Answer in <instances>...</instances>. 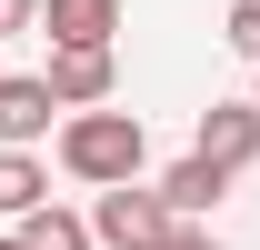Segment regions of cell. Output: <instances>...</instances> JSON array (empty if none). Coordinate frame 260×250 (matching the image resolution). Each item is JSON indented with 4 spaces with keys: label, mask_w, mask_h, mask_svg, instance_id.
I'll return each mask as SVG.
<instances>
[{
    "label": "cell",
    "mask_w": 260,
    "mask_h": 250,
    "mask_svg": "<svg viewBox=\"0 0 260 250\" xmlns=\"http://www.w3.org/2000/svg\"><path fill=\"white\" fill-rule=\"evenodd\" d=\"M140 160H150V130L130 120V110H70L60 120V170L90 190H120L140 180Z\"/></svg>",
    "instance_id": "cell-1"
},
{
    "label": "cell",
    "mask_w": 260,
    "mask_h": 250,
    "mask_svg": "<svg viewBox=\"0 0 260 250\" xmlns=\"http://www.w3.org/2000/svg\"><path fill=\"white\" fill-rule=\"evenodd\" d=\"M90 230L110 250H160L170 230H180V210L160 200V180H120V190H100V210H90Z\"/></svg>",
    "instance_id": "cell-2"
},
{
    "label": "cell",
    "mask_w": 260,
    "mask_h": 250,
    "mask_svg": "<svg viewBox=\"0 0 260 250\" xmlns=\"http://www.w3.org/2000/svg\"><path fill=\"white\" fill-rule=\"evenodd\" d=\"M190 150H200V160H220V170H250V160H260V110H250V100H210Z\"/></svg>",
    "instance_id": "cell-3"
},
{
    "label": "cell",
    "mask_w": 260,
    "mask_h": 250,
    "mask_svg": "<svg viewBox=\"0 0 260 250\" xmlns=\"http://www.w3.org/2000/svg\"><path fill=\"white\" fill-rule=\"evenodd\" d=\"M50 120H60V90H50V80H30V70L0 80V150H30Z\"/></svg>",
    "instance_id": "cell-4"
},
{
    "label": "cell",
    "mask_w": 260,
    "mask_h": 250,
    "mask_svg": "<svg viewBox=\"0 0 260 250\" xmlns=\"http://www.w3.org/2000/svg\"><path fill=\"white\" fill-rule=\"evenodd\" d=\"M40 20H50V50H110L120 0H40Z\"/></svg>",
    "instance_id": "cell-5"
},
{
    "label": "cell",
    "mask_w": 260,
    "mask_h": 250,
    "mask_svg": "<svg viewBox=\"0 0 260 250\" xmlns=\"http://www.w3.org/2000/svg\"><path fill=\"white\" fill-rule=\"evenodd\" d=\"M40 80L60 90V110H100L120 70H110V50H50V70H40Z\"/></svg>",
    "instance_id": "cell-6"
},
{
    "label": "cell",
    "mask_w": 260,
    "mask_h": 250,
    "mask_svg": "<svg viewBox=\"0 0 260 250\" xmlns=\"http://www.w3.org/2000/svg\"><path fill=\"white\" fill-rule=\"evenodd\" d=\"M220 190H230V170H220V160H170V170H160V200H170V210H180V220H200V210H220Z\"/></svg>",
    "instance_id": "cell-7"
},
{
    "label": "cell",
    "mask_w": 260,
    "mask_h": 250,
    "mask_svg": "<svg viewBox=\"0 0 260 250\" xmlns=\"http://www.w3.org/2000/svg\"><path fill=\"white\" fill-rule=\"evenodd\" d=\"M0 210H10V220L50 210V170H40L30 150H0Z\"/></svg>",
    "instance_id": "cell-8"
},
{
    "label": "cell",
    "mask_w": 260,
    "mask_h": 250,
    "mask_svg": "<svg viewBox=\"0 0 260 250\" xmlns=\"http://www.w3.org/2000/svg\"><path fill=\"white\" fill-rule=\"evenodd\" d=\"M20 240H30V250H90L100 230H90L80 210H30V220H20Z\"/></svg>",
    "instance_id": "cell-9"
},
{
    "label": "cell",
    "mask_w": 260,
    "mask_h": 250,
    "mask_svg": "<svg viewBox=\"0 0 260 250\" xmlns=\"http://www.w3.org/2000/svg\"><path fill=\"white\" fill-rule=\"evenodd\" d=\"M230 50H240V60H260V0H240V10H230Z\"/></svg>",
    "instance_id": "cell-10"
},
{
    "label": "cell",
    "mask_w": 260,
    "mask_h": 250,
    "mask_svg": "<svg viewBox=\"0 0 260 250\" xmlns=\"http://www.w3.org/2000/svg\"><path fill=\"white\" fill-rule=\"evenodd\" d=\"M30 20H40V0H0V40H10V30H30Z\"/></svg>",
    "instance_id": "cell-11"
},
{
    "label": "cell",
    "mask_w": 260,
    "mask_h": 250,
    "mask_svg": "<svg viewBox=\"0 0 260 250\" xmlns=\"http://www.w3.org/2000/svg\"><path fill=\"white\" fill-rule=\"evenodd\" d=\"M160 250H220V240H210V230H170Z\"/></svg>",
    "instance_id": "cell-12"
},
{
    "label": "cell",
    "mask_w": 260,
    "mask_h": 250,
    "mask_svg": "<svg viewBox=\"0 0 260 250\" xmlns=\"http://www.w3.org/2000/svg\"><path fill=\"white\" fill-rule=\"evenodd\" d=\"M0 250H30V240H0Z\"/></svg>",
    "instance_id": "cell-13"
}]
</instances>
